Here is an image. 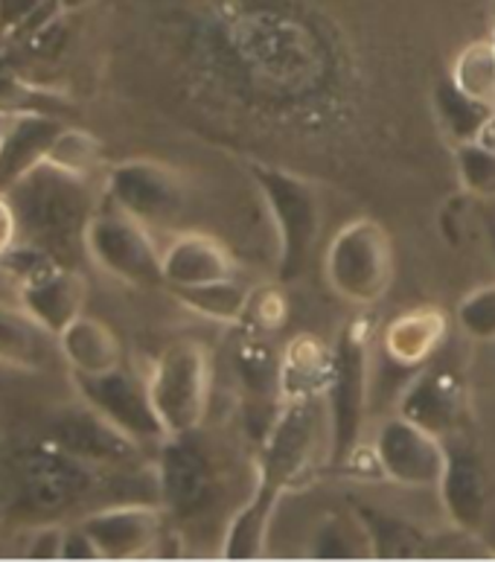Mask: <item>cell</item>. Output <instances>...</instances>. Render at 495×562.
I'll list each match as a JSON object with an SVG mask.
<instances>
[{"label": "cell", "instance_id": "cell-1", "mask_svg": "<svg viewBox=\"0 0 495 562\" xmlns=\"http://www.w3.org/2000/svg\"><path fill=\"white\" fill-rule=\"evenodd\" d=\"M324 400H285L257 443V479L239 510L227 519L222 557L254 560L266 551L280 498L306 475L324 426Z\"/></svg>", "mask_w": 495, "mask_h": 562}, {"label": "cell", "instance_id": "cell-2", "mask_svg": "<svg viewBox=\"0 0 495 562\" xmlns=\"http://www.w3.org/2000/svg\"><path fill=\"white\" fill-rule=\"evenodd\" d=\"M3 195L15 211L18 245H30L76 269L79 257H85L88 222L100 207L91 178H79L44 160Z\"/></svg>", "mask_w": 495, "mask_h": 562}, {"label": "cell", "instance_id": "cell-3", "mask_svg": "<svg viewBox=\"0 0 495 562\" xmlns=\"http://www.w3.org/2000/svg\"><path fill=\"white\" fill-rule=\"evenodd\" d=\"M373 318L361 312L350 318L336 341L333 376L324 394V420L329 440V470H347L364 449L370 408V347Z\"/></svg>", "mask_w": 495, "mask_h": 562}, {"label": "cell", "instance_id": "cell-4", "mask_svg": "<svg viewBox=\"0 0 495 562\" xmlns=\"http://www.w3.org/2000/svg\"><path fill=\"white\" fill-rule=\"evenodd\" d=\"M245 169L269 207L274 239H278L274 283H297L303 271L310 269L315 245L324 234L318 187L292 169L271 167V164H245Z\"/></svg>", "mask_w": 495, "mask_h": 562}, {"label": "cell", "instance_id": "cell-5", "mask_svg": "<svg viewBox=\"0 0 495 562\" xmlns=\"http://www.w3.org/2000/svg\"><path fill=\"white\" fill-rule=\"evenodd\" d=\"M394 239L376 218L359 216L338 227L324 251V280L338 301L356 310L376 306L394 283Z\"/></svg>", "mask_w": 495, "mask_h": 562}, {"label": "cell", "instance_id": "cell-6", "mask_svg": "<svg viewBox=\"0 0 495 562\" xmlns=\"http://www.w3.org/2000/svg\"><path fill=\"white\" fill-rule=\"evenodd\" d=\"M155 475V502L164 507L167 519L181 525L204 519L218 507L225 493V470L216 458L202 428L187 435H169L158 443V458L151 467Z\"/></svg>", "mask_w": 495, "mask_h": 562}, {"label": "cell", "instance_id": "cell-7", "mask_svg": "<svg viewBox=\"0 0 495 562\" xmlns=\"http://www.w3.org/2000/svg\"><path fill=\"white\" fill-rule=\"evenodd\" d=\"M146 385L167 437L199 431L213 403L211 350L190 338L172 341L151 361Z\"/></svg>", "mask_w": 495, "mask_h": 562}, {"label": "cell", "instance_id": "cell-8", "mask_svg": "<svg viewBox=\"0 0 495 562\" xmlns=\"http://www.w3.org/2000/svg\"><path fill=\"white\" fill-rule=\"evenodd\" d=\"M85 257L120 283L137 289L164 285V248L155 245L149 227L120 211L105 195L85 231Z\"/></svg>", "mask_w": 495, "mask_h": 562}, {"label": "cell", "instance_id": "cell-9", "mask_svg": "<svg viewBox=\"0 0 495 562\" xmlns=\"http://www.w3.org/2000/svg\"><path fill=\"white\" fill-rule=\"evenodd\" d=\"M102 195L120 211L149 227L172 225L187 204V184L181 172L160 160H123L105 172Z\"/></svg>", "mask_w": 495, "mask_h": 562}, {"label": "cell", "instance_id": "cell-10", "mask_svg": "<svg viewBox=\"0 0 495 562\" xmlns=\"http://www.w3.org/2000/svg\"><path fill=\"white\" fill-rule=\"evenodd\" d=\"M373 472L408 490H435L446 467V440L403 414L382 420L368 446Z\"/></svg>", "mask_w": 495, "mask_h": 562}, {"label": "cell", "instance_id": "cell-11", "mask_svg": "<svg viewBox=\"0 0 495 562\" xmlns=\"http://www.w3.org/2000/svg\"><path fill=\"white\" fill-rule=\"evenodd\" d=\"M21 487L26 504L38 513H68L88 502L100 487L102 470L79 461L53 440H42L21 458Z\"/></svg>", "mask_w": 495, "mask_h": 562}, {"label": "cell", "instance_id": "cell-12", "mask_svg": "<svg viewBox=\"0 0 495 562\" xmlns=\"http://www.w3.org/2000/svg\"><path fill=\"white\" fill-rule=\"evenodd\" d=\"M74 385L82 403L97 408L105 420L114 423L140 446H158L167 437L151 405L146 376H137L126 364L100 376H74Z\"/></svg>", "mask_w": 495, "mask_h": 562}, {"label": "cell", "instance_id": "cell-13", "mask_svg": "<svg viewBox=\"0 0 495 562\" xmlns=\"http://www.w3.org/2000/svg\"><path fill=\"white\" fill-rule=\"evenodd\" d=\"M47 440H53L59 449L102 472L132 470V467H137L143 452L137 440H132L126 431H120L114 423L105 420L88 403L61 408L50 420Z\"/></svg>", "mask_w": 495, "mask_h": 562}, {"label": "cell", "instance_id": "cell-14", "mask_svg": "<svg viewBox=\"0 0 495 562\" xmlns=\"http://www.w3.org/2000/svg\"><path fill=\"white\" fill-rule=\"evenodd\" d=\"M100 560H140L155 554L164 539L167 513L158 502H114L79 519Z\"/></svg>", "mask_w": 495, "mask_h": 562}, {"label": "cell", "instance_id": "cell-15", "mask_svg": "<svg viewBox=\"0 0 495 562\" xmlns=\"http://www.w3.org/2000/svg\"><path fill=\"white\" fill-rule=\"evenodd\" d=\"M446 440V467L437 481V495L443 504L446 516L461 533H481L487 521L490 502H493V481L487 467L466 440Z\"/></svg>", "mask_w": 495, "mask_h": 562}, {"label": "cell", "instance_id": "cell-16", "mask_svg": "<svg viewBox=\"0 0 495 562\" xmlns=\"http://www.w3.org/2000/svg\"><path fill=\"white\" fill-rule=\"evenodd\" d=\"M396 414H403L431 435L449 437L463 414V382L454 370L420 368L403 387Z\"/></svg>", "mask_w": 495, "mask_h": 562}, {"label": "cell", "instance_id": "cell-17", "mask_svg": "<svg viewBox=\"0 0 495 562\" xmlns=\"http://www.w3.org/2000/svg\"><path fill=\"white\" fill-rule=\"evenodd\" d=\"M160 269H164V285L169 292L236 278L234 254L227 251L222 239L202 231H184L172 236L160 257Z\"/></svg>", "mask_w": 495, "mask_h": 562}, {"label": "cell", "instance_id": "cell-18", "mask_svg": "<svg viewBox=\"0 0 495 562\" xmlns=\"http://www.w3.org/2000/svg\"><path fill=\"white\" fill-rule=\"evenodd\" d=\"M449 336V318L437 306H412L400 312L379 333V347L391 364L403 370L426 368L431 356L446 345Z\"/></svg>", "mask_w": 495, "mask_h": 562}, {"label": "cell", "instance_id": "cell-19", "mask_svg": "<svg viewBox=\"0 0 495 562\" xmlns=\"http://www.w3.org/2000/svg\"><path fill=\"white\" fill-rule=\"evenodd\" d=\"M68 126L56 114H12L7 120V128L0 135V193L18 184L26 172H33L38 164L47 160L53 143Z\"/></svg>", "mask_w": 495, "mask_h": 562}, {"label": "cell", "instance_id": "cell-20", "mask_svg": "<svg viewBox=\"0 0 495 562\" xmlns=\"http://www.w3.org/2000/svg\"><path fill=\"white\" fill-rule=\"evenodd\" d=\"M336 347L318 336H294L280 352V403L285 400H324L333 376Z\"/></svg>", "mask_w": 495, "mask_h": 562}, {"label": "cell", "instance_id": "cell-21", "mask_svg": "<svg viewBox=\"0 0 495 562\" xmlns=\"http://www.w3.org/2000/svg\"><path fill=\"white\" fill-rule=\"evenodd\" d=\"M56 345L74 376H100L126 364V350L117 333L91 315H79L65 333L56 336Z\"/></svg>", "mask_w": 495, "mask_h": 562}, {"label": "cell", "instance_id": "cell-22", "mask_svg": "<svg viewBox=\"0 0 495 562\" xmlns=\"http://www.w3.org/2000/svg\"><path fill=\"white\" fill-rule=\"evenodd\" d=\"M53 350H59L56 336L47 333L18 297L0 301V364L33 373L50 364Z\"/></svg>", "mask_w": 495, "mask_h": 562}, {"label": "cell", "instance_id": "cell-23", "mask_svg": "<svg viewBox=\"0 0 495 562\" xmlns=\"http://www.w3.org/2000/svg\"><path fill=\"white\" fill-rule=\"evenodd\" d=\"M353 516L368 542V554L376 560H414L428 554V533L403 516L379 510L370 504H353Z\"/></svg>", "mask_w": 495, "mask_h": 562}, {"label": "cell", "instance_id": "cell-24", "mask_svg": "<svg viewBox=\"0 0 495 562\" xmlns=\"http://www.w3.org/2000/svg\"><path fill=\"white\" fill-rule=\"evenodd\" d=\"M435 114L440 128H443L446 140L452 143V146H461V143H470L481 135V128L487 126V120L493 117L495 109L472 100L470 93H463L446 76L435 88Z\"/></svg>", "mask_w": 495, "mask_h": 562}, {"label": "cell", "instance_id": "cell-25", "mask_svg": "<svg viewBox=\"0 0 495 562\" xmlns=\"http://www.w3.org/2000/svg\"><path fill=\"white\" fill-rule=\"evenodd\" d=\"M251 292L254 289L230 278L211 285H195V289H176L172 297L195 315H202L204 321H213L222 327H239L251 303Z\"/></svg>", "mask_w": 495, "mask_h": 562}, {"label": "cell", "instance_id": "cell-26", "mask_svg": "<svg viewBox=\"0 0 495 562\" xmlns=\"http://www.w3.org/2000/svg\"><path fill=\"white\" fill-rule=\"evenodd\" d=\"M452 79L463 93H470L472 100L493 105L495 109V47L493 38H479L463 47L452 61L449 70Z\"/></svg>", "mask_w": 495, "mask_h": 562}, {"label": "cell", "instance_id": "cell-27", "mask_svg": "<svg viewBox=\"0 0 495 562\" xmlns=\"http://www.w3.org/2000/svg\"><path fill=\"white\" fill-rule=\"evenodd\" d=\"M454 172H458V184L470 199L495 202V149L481 140L454 146Z\"/></svg>", "mask_w": 495, "mask_h": 562}, {"label": "cell", "instance_id": "cell-28", "mask_svg": "<svg viewBox=\"0 0 495 562\" xmlns=\"http://www.w3.org/2000/svg\"><path fill=\"white\" fill-rule=\"evenodd\" d=\"M68 109V102L61 100L59 93L38 88V85L26 82L21 76L0 70V114H56L61 117Z\"/></svg>", "mask_w": 495, "mask_h": 562}, {"label": "cell", "instance_id": "cell-29", "mask_svg": "<svg viewBox=\"0 0 495 562\" xmlns=\"http://www.w3.org/2000/svg\"><path fill=\"white\" fill-rule=\"evenodd\" d=\"M47 160L79 178H93V172L102 167V146L97 137L82 132V128L65 126L53 143Z\"/></svg>", "mask_w": 495, "mask_h": 562}, {"label": "cell", "instance_id": "cell-30", "mask_svg": "<svg viewBox=\"0 0 495 562\" xmlns=\"http://www.w3.org/2000/svg\"><path fill=\"white\" fill-rule=\"evenodd\" d=\"M454 324L472 341L495 347V283L475 285L463 294L454 310Z\"/></svg>", "mask_w": 495, "mask_h": 562}, {"label": "cell", "instance_id": "cell-31", "mask_svg": "<svg viewBox=\"0 0 495 562\" xmlns=\"http://www.w3.org/2000/svg\"><path fill=\"white\" fill-rule=\"evenodd\" d=\"M283 285H266V289H254L251 303H248V312L239 327L257 329V333H274L278 327L285 324V315H289V306H285V294L280 292Z\"/></svg>", "mask_w": 495, "mask_h": 562}, {"label": "cell", "instance_id": "cell-32", "mask_svg": "<svg viewBox=\"0 0 495 562\" xmlns=\"http://www.w3.org/2000/svg\"><path fill=\"white\" fill-rule=\"evenodd\" d=\"M312 557H318V560H345V557H353L350 533H347L336 519H327L318 530H315Z\"/></svg>", "mask_w": 495, "mask_h": 562}, {"label": "cell", "instance_id": "cell-33", "mask_svg": "<svg viewBox=\"0 0 495 562\" xmlns=\"http://www.w3.org/2000/svg\"><path fill=\"white\" fill-rule=\"evenodd\" d=\"M61 542H65V525H44L30 537L26 560H61Z\"/></svg>", "mask_w": 495, "mask_h": 562}, {"label": "cell", "instance_id": "cell-34", "mask_svg": "<svg viewBox=\"0 0 495 562\" xmlns=\"http://www.w3.org/2000/svg\"><path fill=\"white\" fill-rule=\"evenodd\" d=\"M61 560H100V551L93 546V539L85 533V528L65 525V542H61Z\"/></svg>", "mask_w": 495, "mask_h": 562}, {"label": "cell", "instance_id": "cell-35", "mask_svg": "<svg viewBox=\"0 0 495 562\" xmlns=\"http://www.w3.org/2000/svg\"><path fill=\"white\" fill-rule=\"evenodd\" d=\"M18 245V222L15 211L3 193H0V260Z\"/></svg>", "mask_w": 495, "mask_h": 562}, {"label": "cell", "instance_id": "cell-36", "mask_svg": "<svg viewBox=\"0 0 495 562\" xmlns=\"http://www.w3.org/2000/svg\"><path fill=\"white\" fill-rule=\"evenodd\" d=\"M475 140H481V143H484V146L495 149V114L487 120V126L481 128V135L475 137Z\"/></svg>", "mask_w": 495, "mask_h": 562}, {"label": "cell", "instance_id": "cell-37", "mask_svg": "<svg viewBox=\"0 0 495 562\" xmlns=\"http://www.w3.org/2000/svg\"><path fill=\"white\" fill-rule=\"evenodd\" d=\"M93 0H59V7L61 12L68 15V12H76V9H85V7H91Z\"/></svg>", "mask_w": 495, "mask_h": 562}, {"label": "cell", "instance_id": "cell-38", "mask_svg": "<svg viewBox=\"0 0 495 562\" xmlns=\"http://www.w3.org/2000/svg\"><path fill=\"white\" fill-rule=\"evenodd\" d=\"M490 243H493L495 248V222H490Z\"/></svg>", "mask_w": 495, "mask_h": 562}, {"label": "cell", "instance_id": "cell-39", "mask_svg": "<svg viewBox=\"0 0 495 562\" xmlns=\"http://www.w3.org/2000/svg\"><path fill=\"white\" fill-rule=\"evenodd\" d=\"M490 38H493V47H495V26H493V33H490Z\"/></svg>", "mask_w": 495, "mask_h": 562}]
</instances>
